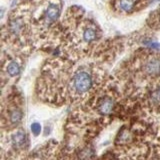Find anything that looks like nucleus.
I'll return each mask as SVG.
<instances>
[{"label":"nucleus","mask_w":160,"mask_h":160,"mask_svg":"<svg viewBox=\"0 0 160 160\" xmlns=\"http://www.w3.org/2000/svg\"><path fill=\"white\" fill-rule=\"evenodd\" d=\"M92 85H93V79L91 74L85 71V70L77 71L73 75L71 80V89L73 90L74 93H76L78 95L86 93L92 87Z\"/></svg>","instance_id":"nucleus-1"},{"label":"nucleus","mask_w":160,"mask_h":160,"mask_svg":"<svg viewBox=\"0 0 160 160\" xmlns=\"http://www.w3.org/2000/svg\"><path fill=\"white\" fill-rule=\"evenodd\" d=\"M144 72L151 77L160 75V58L152 57L147 60L144 65Z\"/></svg>","instance_id":"nucleus-2"},{"label":"nucleus","mask_w":160,"mask_h":160,"mask_svg":"<svg viewBox=\"0 0 160 160\" xmlns=\"http://www.w3.org/2000/svg\"><path fill=\"white\" fill-rule=\"evenodd\" d=\"M59 14H60V7L58 5L55 3L49 4L46 10H45L44 16H43L45 24H50V23L54 22L55 20L58 18Z\"/></svg>","instance_id":"nucleus-3"},{"label":"nucleus","mask_w":160,"mask_h":160,"mask_svg":"<svg viewBox=\"0 0 160 160\" xmlns=\"http://www.w3.org/2000/svg\"><path fill=\"white\" fill-rule=\"evenodd\" d=\"M115 102L111 97H104L98 102L97 110L99 113L103 115H108L113 112Z\"/></svg>","instance_id":"nucleus-4"},{"label":"nucleus","mask_w":160,"mask_h":160,"mask_svg":"<svg viewBox=\"0 0 160 160\" xmlns=\"http://www.w3.org/2000/svg\"><path fill=\"white\" fill-rule=\"evenodd\" d=\"M24 30V22L21 18H14L9 23V32L13 36L17 37L20 34H22Z\"/></svg>","instance_id":"nucleus-5"},{"label":"nucleus","mask_w":160,"mask_h":160,"mask_svg":"<svg viewBox=\"0 0 160 160\" xmlns=\"http://www.w3.org/2000/svg\"><path fill=\"white\" fill-rule=\"evenodd\" d=\"M139 1L140 0H117V8L122 12L129 13L133 11Z\"/></svg>","instance_id":"nucleus-6"},{"label":"nucleus","mask_w":160,"mask_h":160,"mask_svg":"<svg viewBox=\"0 0 160 160\" xmlns=\"http://www.w3.org/2000/svg\"><path fill=\"white\" fill-rule=\"evenodd\" d=\"M11 142L13 144V146L16 148L23 147L25 143H26V134H25V132L21 129L17 130V131L14 132L12 135Z\"/></svg>","instance_id":"nucleus-7"},{"label":"nucleus","mask_w":160,"mask_h":160,"mask_svg":"<svg viewBox=\"0 0 160 160\" xmlns=\"http://www.w3.org/2000/svg\"><path fill=\"white\" fill-rule=\"evenodd\" d=\"M82 38L85 42H92L97 38V32L93 27H86L83 30Z\"/></svg>","instance_id":"nucleus-8"},{"label":"nucleus","mask_w":160,"mask_h":160,"mask_svg":"<svg viewBox=\"0 0 160 160\" xmlns=\"http://www.w3.org/2000/svg\"><path fill=\"white\" fill-rule=\"evenodd\" d=\"M6 72L10 77H15L20 72V64L15 60L10 61L6 66Z\"/></svg>","instance_id":"nucleus-9"},{"label":"nucleus","mask_w":160,"mask_h":160,"mask_svg":"<svg viewBox=\"0 0 160 160\" xmlns=\"http://www.w3.org/2000/svg\"><path fill=\"white\" fill-rule=\"evenodd\" d=\"M22 119V111L19 108H14L9 113V120L13 124H17Z\"/></svg>","instance_id":"nucleus-10"},{"label":"nucleus","mask_w":160,"mask_h":160,"mask_svg":"<svg viewBox=\"0 0 160 160\" xmlns=\"http://www.w3.org/2000/svg\"><path fill=\"white\" fill-rule=\"evenodd\" d=\"M150 103L156 105V106L160 105V86L152 92L151 96H150Z\"/></svg>","instance_id":"nucleus-11"},{"label":"nucleus","mask_w":160,"mask_h":160,"mask_svg":"<svg viewBox=\"0 0 160 160\" xmlns=\"http://www.w3.org/2000/svg\"><path fill=\"white\" fill-rule=\"evenodd\" d=\"M31 131L34 135H38L41 131V126H40L39 123H33L31 125Z\"/></svg>","instance_id":"nucleus-12"},{"label":"nucleus","mask_w":160,"mask_h":160,"mask_svg":"<svg viewBox=\"0 0 160 160\" xmlns=\"http://www.w3.org/2000/svg\"><path fill=\"white\" fill-rule=\"evenodd\" d=\"M144 44L146 45V46H148L149 48H154V49H156L160 46L159 43L154 41V40H147V41L144 42Z\"/></svg>","instance_id":"nucleus-13"}]
</instances>
